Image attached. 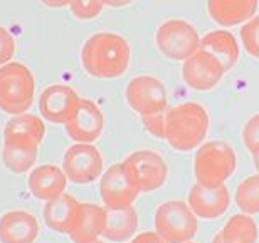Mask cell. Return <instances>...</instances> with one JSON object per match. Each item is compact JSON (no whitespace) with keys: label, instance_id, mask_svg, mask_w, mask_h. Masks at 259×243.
Returning <instances> with one entry per match:
<instances>
[{"label":"cell","instance_id":"6da1fadb","mask_svg":"<svg viewBox=\"0 0 259 243\" xmlns=\"http://www.w3.org/2000/svg\"><path fill=\"white\" fill-rule=\"evenodd\" d=\"M130 59V44L115 32L93 34L81 49V64L88 74L96 79L121 77L128 71Z\"/></svg>","mask_w":259,"mask_h":243},{"label":"cell","instance_id":"7a4b0ae2","mask_svg":"<svg viewBox=\"0 0 259 243\" xmlns=\"http://www.w3.org/2000/svg\"><path fill=\"white\" fill-rule=\"evenodd\" d=\"M209 126V114L199 102H182L165 111V141L177 151L200 148Z\"/></svg>","mask_w":259,"mask_h":243},{"label":"cell","instance_id":"3957f363","mask_svg":"<svg viewBox=\"0 0 259 243\" xmlns=\"http://www.w3.org/2000/svg\"><path fill=\"white\" fill-rule=\"evenodd\" d=\"M237 156L231 144L224 141H207L197 148L194 158L195 183L205 188H219L234 174Z\"/></svg>","mask_w":259,"mask_h":243},{"label":"cell","instance_id":"277c9868","mask_svg":"<svg viewBox=\"0 0 259 243\" xmlns=\"http://www.w3.org/2000/svg\"><path fill=\"white\" fill-rule=\"evenodd\" d=\"M35 97V77L22 62L0 67V111L5 114H25Z\"/></svg>","mask_w":259,"mask_h":243},{"label":"cell","instance_id":"5b68a950","mask_svg":"<svg viewBox=\"0 0 259 243\" xmlns=\"http://www.w3.org/2000/svg\"><path fill=\"white\" fill-rule=\"evenodd\" d=\"M155 233L167 243H187L199 228L197 216L192 213L187 203L180 200L165 201L155 211Z\"/></svg>","mask_w":259,"mask_h":243},{"label":"cell","instance_id":"8992f818","mask_svg":"<svg viewBox=\"0 0 259 243\" xmlns=\"http://www.w3.org/2000/svg\"><path fill=\"white\" fill-rule=\"evenodd\" d=\"M126 178L140 193H150L162 188L168 178V166L165 159L152 149H140L121 161Z\"/></svg>","mask_w":259,"mask_h":243},{"label":"cell","instance_id":"52a82bcc","mask_svg":"<svg viewBox=\"0 0 259 243\" xmlns=\"http://www.w3.org/2000/svg\"><path fill=\"white\" fill-rule=\"evenodd\" d=\"M157 47L165 57L185 62L200 47V37L197 29L187 20L170 19L160 24L157 29Z\"/></svg>","mask_w":259,"mask_h":243},{"label":"cell","instance_id":"ba28073f","mask_svg":"<svg viewBox=\"0 0 259 243\" xmlns=\"http://www.w3.org/2000/svg\"><path fill=\"white\" fill-rule=\"evenodd\" d=\"M128 106L140 117L160 114L168 109V94L163 82L153 76H137L128 82L125 89Z\"/></svg>","mask_w":259,"mask_h":243},{"label":"cell","instance_id":"9c48e42d","mask_svg":"<svg viewBox=\"0 0 259 243\" xmlns=\"http://www.w3.org/2000/svg\"><path fill=\"white\" fill-rule=\"evenodd\" d=\"M63 171L74 185L96 181L103 174V156L93 144L74 143L66 149L63 158Z\"/></svg>","mask_w":259,"mask_h":243},{"label":"cell","instance_id":"30bf717a","mask_svg":"<svg viewBox=\"0 0 259 243\" xmlns=\"http://www.w3.org/2000/svg\"><path fill=\"white\" fill-rule=\"evenodd\" d=\"M64 126L67 136L74 143L91 144L103 134L105 116L95 101L79 97L74 111Z\"/></svg>","mask_w":259,"mask_h":243},{"label":"cell","instance_id":"8fae6325","mask_svg":"<svg viewBox=\"0 0 259 243\" xmlns=\"http://www.w3.org/2000/svg\"><path fill=\"white\" fill-rule=\"evenodd\" d=\"M226 71L212 55L202 52L199 49L194 55L184 62L182 66V79L190 89L194 91H210L219 84L224 77Z\"/></svg>","mask_w":259,"mask_h":243},{"label":"cell","instance_id":"7c38bea8","mask_svg":"<svg viewBox=\"0 0 259 243\" xmlns=\"http://www.w3.org/2000/svg\"><path fill=\"white\" fill-rule=\"evenodd\" d=\"M100 196L105 203V208L121 210L130 208L138 196V191L133 188L126 178L121 163L111 164L101 174L100 181Z\"/></svg>","mask_w":259,"mask_h":243},{"label":"cell","instance_id":"4fadbf2b","mask_svg":"<svg viewBox=\"0 0 259 243\" xmlns=\"http://www.w3.org/2000/svg\"><path fill=\"white\" fill-rule=\"evenodd\" d=\"M79 101L77 92L66 84H51L40 92L39 111L46 121L66 124Z\"/></svg>","mask_w":259,"mask_h":243},{"label":"cell","instance_id":"5bb4252c","mask_svg":"<svg viewBox=\"0 0 259 243\" xmlns=\"http://www.w3.org/2000/svg\"><path fill=\"white\" fill-rule=\"evenodd\" d=\"M187 205L197 218L215 220V218H221V216L229 210L231 195L226 186L205 188V186H200L195 183L189 191Z\"/></svg>","mask_w":259,"mask_h":243},{"label":"cell","instance_id":"9a60e30c","mask_svg":"<svg viewBox=\"0 0 259 243\" xmlns=\"http://www.w3.org/2000/svg\"><path fill=\"white\" fill-rule=\"evenodd\" d=\"M39 221L30 211L12 210L0 216V243H35Z\"/></svg>","mask_w":259,"mask_h":243},{"label":"cell","instance_id":"2e32d148","mask_svg":"<svg viewBox=\"0 0 259 243\" xmlns=\"http://www.w3.org/2000/svg\"><path fill=\"white\" fill-rule=\"evenodd\" d=\"M27 186L34 198L51 201L64 195L67 178L63 168L56 166V164H40V166L34 168L30 171L27 178Z\"/></svg>","mask_w":259,"mask_h":243},{"label":"cell","instance_id":"e0dca14e","mask_svg":"<svg viewBox=\"0 0 259 243\" xmlns=\"http://www.w3.org/2000/svg\"><path fill=\"white\" fill-rule=\"evenodd\" d=\"M106 226L105 206L95 203H79L74 225L69 231V238L74 243H88L100 240Z\"/></svg>","mask_w":259,"mask_h":243},{"label":"cell","instance_id":"ac0fdd59","mask_svg":"<svg viewBox=\"0 0 259 243\" xmlns=\"http://www.w3.org/2000/svg\"><path fill=\"white\" fill-rule=\"evenodd\" d=\"M202 52L212 55L226 72L231 71L232 67L237 64L241 55L239 44L234 34H231L229 30H212V32L205 34L204 37H200V47Z\"/></svg>","mask_w":259,"mask_h":243},{"label":"cell","instance_id":"d6986e66","mask_svg":"<svg viewBox=\"0 0 259 243\" xmlns=\"http://www.w3.org/2000/svg\"><path fill=\"white\" fill-rule=\"evenodd\" d=\"M257 7L259 2L256 0H210L207 12L222 27H234L254 19Z\"/></svg>","mask_w":259,"mask_h":243},{"label":"cell","instance_id":"ffe728a7","mask_svg":"<svg viewBox=\"0 0 259 243\" xmlns=\"http://www.w3.org/2000/svg\"><path fill=\"white\" fill-rule=\"evenodd\" d=\"M39 156V144L29 139L20 138H4L2 146V163L10 173L22 174L37 161Z\"/></svg>","mask_w":259,"mask_h":243},{"label":"cell","instance_id":"44dd1931","mask_svg":"<svg viewBox=\"0 0 259 243\" xmlns=\"http://www.w3.org/2000/svg\"><path fill=\"white\" fill-rule=\"evenodd\" d=\"M79 203L81 201H77L67 193L61 195L51 201H46L42 210L44 223L53 231H56V233L69 235L72 225H74V218L77 208H79Z\"/></svg>","mask_w":259,"mask_h":243},{"label":"cell","instance_id":"7402d4cb","mask_svg":"<svg viewBox=\"0 0 259 243\" xmlns=\"http://www.w3.org/2000/svg\"><path fill=\"white\" fill-rule=\"evenodd\" d=\"M106 210V226L103 231V238L110 241H128L138 230V215L133 206L121 210Z\"/></svg>","mask_w":259,"mask_h":243},{"label":"cell","instance_id":"603a6c76","mask_svg":"<svg viewBox=\"0 0 259 243\" xmlns=\"http://www.w3.org/2000/svg\"><path fill=\"white\" fill-rule=\"evenodd\" d=\"M46 134V124L44 121L37 117L35 114H19L14 116L12 119L4 128V138H20V139H29L40 144Z\"/></svg>","mask_w":259,"mask_h":243},{"label":"cell","instance_id":"cb8c5ba5","mask_svg":"<svg viewBox=\"0 0 259 243\" xmlns=\"http://www.w3.org/2000/svg\"><path fill=\"white\" fill-rule=\"evenodd\" d=\"M224 243H257V225L252 216L232 215L217 233Z\"/></svg>","mask_w":259,"mask_h":243},{"label":"cell","instance_id":"d4e9b609","mask_svg":"<svg viewBox=\"0 0 259 243\" xmlns=\"http://www.w3.org/2000/svg\"><path fill=\"white\" fill-rule=\"evenodd\" d=\"M234 200L244 215L252 216L259 213V173L244 178L237 185Z\"/></svg>","mask_w":259,"mask_h":243},{"label":"cell","instance_id":"484cf974","mask_svg":"<svg viewBox=\"0 0 259 243\" xmlns=\"http://www.w3.org/2000/svg\"><path fill=\"white\" fill-rule=\"evenodd\" d=\"M241 42H242V45H244L247 54L259 59V15L254 19H251L247 24L242 25Z\"/></svg>","mask_w":259,"mask_h":243},{"label":"cell","instance_id":"4316f807","mask_svg":"<svg viewBox=\"0 0 259 243\" xmlns=\"http://www.w3.org/2000/svg\"><path fill=\"white\" fill-rule=\"evenodd\" d=\"M103 7H105L103 2H95V0H91V2H81V0H76V2L69 4L72 15L79 20H90V19L98 17V15L101 14Z\"/></svg>","mask_w":259,"mask_h":243},{"label":"cell","instance_id":"83f0119b","mask_svg":"<svg viewBox=\"0 0 259 243\" xmlns=\"http://www.w3.org/2000/svg\"><path fill=\"white\" fill-rule=\"evenodd\" d=\"M242 143L247 148V151L251 153L256 148H259V114H254L244 124V129H242Z\"/></svg>","mask_w":259,"mask_h":243},{"label":"cell","instance_id":"f1b7e54d","mask_svg":"<svg viewBox=\"0 0 259 243\" xmlns=\"http://www.w3.org/2000/svg\"><path fill=\"white\" fill-rule=\"evenodd\" d=\"M15 54V40L7 29L0 25V67L12 62L10 59Z\"/></svg>","mask_w":259,"mask_h":243},{"label":"cell","instance_id":"f546056e","mask_svg":"<svg viewBox=\"0 0 259 243\" xmlns=\"http://www.w3.org/2000/svg\"><path fill=\"white\" fill-rule=\"evenodd\" d=\"M143 128L155 138L165 139V112L160 114H150V116H142Z\"/></svg>","mask_w":259,"mask_h":243},{"label":"cell","instance_id":"4dcf8cb0","mask_svg":"<svg viewBox=\"0 0 259 243\" xmlns=\"http://www.w3.org/2000/svg\"><path fill=\"white\" fill-rule=\"evenodd\" d=\"M130 243H167L162 236H158L155 231H143V233L137 235Z\"/></svg>","mask_w":259,"mask_h":243},{"label":"cell","instance_id":"1f68e13d","mask_svg":"<svg viewBox=\"0 0 259 243\" xmlns=\"http://www.w3.org/2000/svg\"><path fill=\"white\" fill-rule=\"evenodd\" d=\"M251 154H252V161H254V166H256V169L259 171V148H256Z\"/></svg>","mask_w":259,"mask_h":243},{"label":"cell","instance_id":"d6a6232c","mask_svg":"<svg viewBox=\"0 0 259 243\" xmlns=\"http://www.w3.org/2000/svg\"><path fill=\"white\" fill-rule=\"evenodd\" d=\"M212 243H224V240H222L219 235H215V236H214V240H212Z\"/></svg>","mask_w":259,"mask_h":243},{"label":"cell","instance_id":"836d02e7","mask_svg":"<svg viewBox=\"0 0 259 243\" xmlns=\"http://www.w3.org/2000/svg\"><path fill=\"white\" fill-rule=\"evenodd\" d=\"M88 243H103L101 240H95V241H88Z\"/></svg>","mask_w":259,"mask_h":243},{"label":"cell","instance_id":"e575fe53","mask_svg":"<svg viewBox=\"0 0 259 243\" xmlns=\"http://www.w3.org/2000/svg\"><path fill=\"white\" fill-rule=\"evenodd\" d=\"M187 243H197V241H187Z\"/></svg>","mask_w":259,"mask_h":243}]
</instances>
